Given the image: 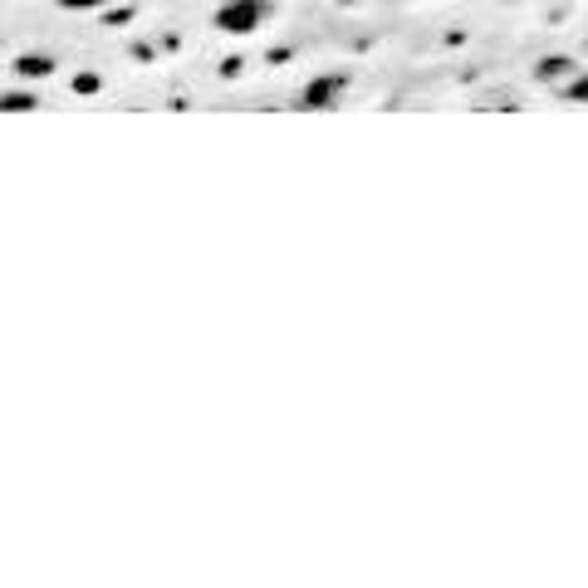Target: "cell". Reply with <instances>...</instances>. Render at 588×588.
Here are the masks:
<instances>
[{
    "label": "cell",
    "mask_w": 588,
    "mask_h": 588,
    "mask_svg": "<svg viewBox=\"0 0 588 588\" xmlns=\"http://www.w3.org/2000/svg\"><path fill=\"white\" fill-rule=\"evenodd\" d=\"M529 78L559 104H588V64L574 54H539L529 64Z\"/></svg>",
    "instance_id": "6da1fadb"
},
{
    "label": "cell",
    "mask_w": 588,
    "mask_h": 588,
    "mask_svg": "<svg viewBox=\"0 0 588 588\" xmlns=\"http://www.w3.org/2000/svg\"><path fill=\"white\" fill-rule=\"evenodd\" d=\"M270 15H275V0H221L211 25H217L221 35H255Z\"/></svg>",
    "instance_id": "7a4b0ae2"
},
{
    "label": "cell",
    "mask_w": 588,
    "mask_h": 588,
    "mask_svg": "<svg viewBox=\"0 0 588 588\" xmlns=\"http://www.w3.org/2000/svg\"><path fill=\"white\" fill-rule=\"evenodd\" d=\"M344 94H348V74L344 70H338V74H314L309 84L300 88V108H309V113L338 108V104H344Z\"/></svg>",
    "instance_id": "3957f363"
},
{
    "label": "cell",
    "mask_w": 588,
    "mask_h": 588,
    "mask_svg": "<svg viewBox=\"0 0 588 588\" xmlns=\"http://www.w3.org/2000/svg\"><path fill=\"white\" fill-rule=\"evenodd\" d=\"M54 64H50V54H25V60H15V74H50Z\"/></svg>",
    "instance_id": "277c9868"
},
{
    "label": "cell",
    "mask_w": 588,
    "mask_h": 588,
    "mask_svg": "<svg viewBox=\"0 0 588 588\" xmlns=\"http://www.w3.org/2000/svg\"><path fill=\"white\" fill-rule=\"evenodd\" d=\"M476 108H519V98L505 94V88H495V94H481L476 98Z\"/></svg>",
    "instance_id": "5b68a950"
},
{
    "label": "cell",
    "mask_w": 588,
    "mask_h": 588,
    "mask_svg": "<svg viewBox=\"0 0 588 588\" xmlns=\"http://www.w3.org/2000/svg\"><path fill=\"white\" fill-rule=\"evenodd\" d=\"M35 104H40L35 94H6V98H0V113H15V108H35Z\"/></svg>",
    "instance_id": "8992f818"
},
{
    "label": "cell",
    "mask_w": 588,
    "mask_h": 588,
    "mask_svg": "<svg viewBox=\"0 0 588 588\" xmlns=\"http://www.w3.org/2000/svg\"><path fill=\"white\" fill-rule=\"evenodd\" d=\"M64 10H104V6H113V0H60Z\"/></svg>",
    "instance_id": "52a82bcc"
},
{
    "label": "cell",
    "mask_w": 588,
    "mask_h": 588,
    "mask_svg": "<svg viewBox=\"0 0 588 588\" xmlns=\"http://www.w3.org/2000/svg\"><path fill=\"white\" fill-rule=\"evenodd\" d=\"M505 6H519V0H505Z\"/></svg>",
    "instance_id": "ba28073f"
}]
</instances>
